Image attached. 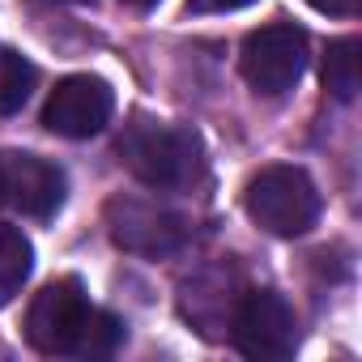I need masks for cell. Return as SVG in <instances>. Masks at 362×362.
<instances>
[{
    "mask_svg": "<svg viewBox=\"0 0 362 362\" xmlns=\"http://www.w3.org/2000/svg\"><path fill=\"white\" fill-rule=\"evenodd\" d=\"M128 5H136V9H153L158 0H128Z\"/></svg>",
    "mask_w": 362,
    "mask_h": 362,
    "instance_id": "obj_17",
    "label": "cell"
},
{
    "mask_svg": "<svg viewBox=\"0 0 362 362\" xmlns=\"http://www.w3.org/2000/svg\"><path fill=\"white\" fill-rule=\"evenodd\" d=\"M307 5L320 9V13H328V18H354L362 9V0H307Z\"/></svg>",
    "mask_w": 362,
    "mask_h": 362,
    "instance_id": "obj_14",
    "label": "cell"
},
{
    "mask_svg": "<svg viewBox=\"0 0 362 362\" xmlns=\"http://www.w3.org/2000/svg\"><path fill=\"white\" fill-rule=\"evenodd\" d=\"M362 81V43L358 39H337L324 52V90L341 103H349L358 94Z\"/></svg>",
    "mask_w": 362,
    "mask_h": 362,
    "instance_id": "obj_11",
    "label": "cell"
},
{
    "mask_svg": "<svg viewBox=\"0 0 362 362\" xmlns=\"http://www.w3.org/2000/svg\"><path fill=\"white\" fill-rule=\"evenodd\" d=\"M30 269H35V247L30 239L18 230V226H5L0 222V307H9L22 286L30 281Z\"/></svg>",
    "mask_w": 362,
    "mask_h": 362,
    "instance_id": "obj_10",
    "label": "cell"
},
{
    "mask_svg": "<svg viewBox=\"0 0 362 362\" xmlns=\"http://www.w3.org/2000/svg\"><path fill=\"white\" fill-rule=\"evenodd\" d=\"M64 170L39 153H9L5 158V201L18 205L26 218H52L64 205Z\"/></svg>",
    "mask_w": 362,
    "mask_h": 362,
    "instance_id": "obj_9",
    "label": "cell"
},
{
    "mask_svg": "<svg viewBox=\"0 0 362 362\" xmlns=\"http://www.w3.org/2000/svg\"><path fill=\"white\" fill-rule=\"evenodd\" d=\"M115 153L128 166V175L153 192H184L205 170V145L192 128L149 119V115H136L132 124H124Z\"/></svg>",
    "mask_w": 362,
    "mask_h": 362,
    "instance_id": "obj_1",
    "label": "cell"
},
{
    "mask_svg": "<svg viewBox=\"0 0 362 362\" xmlns=\"http://www.w3.org/2000/svg\"><path fill=\"white\" fill-rule=\"evenodd\" d=\"M239 69L256 94L264 98L290 94L307 69V30H298L294 22H273L252 30L239 52Z\"/></svg>",
    "mask_w": 362,
    "mask_h": 362,
    "instance_id": "obj_3",
    "label": "cell"
},
{
    "mask_svg": "<svg viewBox=\"0 0 362 362\" xmlns=\"http://www.w3.org/2000/svg\"><path fill=\"white\" fill-rule=\"evenodd\" d=\"M60 5H94V0H60Z\"/></svg>",
    "mask_w": 362,
    "mask_h": 362,
    "instance_id": "obj_18",
    "label": "cell"
},
{
    "mask_svg": "<svg viewBox=\"0 0 362 362\" xmlns=\"http://www.w3.org/2000/svg\"><path fill=\"white\" fill-rule=\"evenodd\" d=\"M230 341L243 358L286 362L298 349V315L277 290H243L230 320Z\"/></svg>",
    "mask_w": 362,
    "mask_h": 362,
    "instance_id": "obj_4",
    "label": "cell"
},
{
    "mask_svg": "<svg viewBox=\"0 0 362 362\" xmlns=\"http://www.w3.org/2000/svg\"><path fill=\"white\" fill-rule=\"evenodd\" d=\"M243 5H252V0H188V13H230Z\"/></svg>",
    "mask_w": 362,
    "mask_h": 362,
    "instance_id": "obj_15",
    "label": "cell"
},
{
    "mask_svg": "<svg viewBox=\"0 0 362 362\" xmlns=\"http://www.w3.org/2000/svg\"><path fill=\"white\" fill-rule=\"evenodd\" d=\"M243 205L252 222L277 239H298L320 222V192L303 166H264L260 175L247 179Z\"/></svg>",
    "mask_w": 362,
    "mask_h": 362,
    "instance_id": "obj_2",
    "label": "cell"
},
{
    "mask_svg": "<svg viewBox=\"0 0 362 362\" xmlns=\"http://www.w3.org/2000/svg\"><path fill=\"white\" fill-rule=\"evenodd\" d=\"M35 64L26 56H18L13 47H0V115H13L26 107L30 90H35Z\"/></svg>",
    "mask_w": 362,
    "mask_h": 362,
    "instance_id": "obj_12",
    "label": "cell"
},
{
    "mask_svg": "<svg viewBox=\"0 0 362 362\" xmlns=\"http://www.w3.org/2000/svg\"><path fill=\"white\" fill-rule=\"evenodd\" d=\"M239 298H243L239 273L226 269V264H214V269H201L192 281H184V290H179V311H184V320H192L205 337H226Z\"/></svg>",
    "mask_w": 362,
    "mask_h": 362,
    "instance_id": "obj_8",
    "label": "cell"
},
{
    "mask_svg": "<svg viewBox=\"0 0 362 362\" xmlns=\"http://www.w3.org/2000/svg\"><path fill=\"white\" fill-rule=\"evenodd\" d=\"M0 205H5V158H0Z\"/></svg>",
    "mask_w": 362,
    "mask_h": 362,
    "instance_id": "obj_16",
    "label": "cell"
},
{
    "mask_svg": "<svg viewBox=\"0 0 362 362\" xmlns=\"http://www.w3.org/2000/svg\"><path fill=\"white\" fill-rule=\"evenodd\" d=\"M107 230H111L115 247H124L132 256H149V260L175 256L188 243L184 218L153 205V201H141V197H111L107 201Z\"/></svg>",
    "mask_w": 362,
    "mask_h": 362,
    "instance_id": "obj_6",
    "label": "cell"
},
{
    "mask_svg": "<svg viewBox=\"0 0 362 362\" xmlns=\"http://www.w3.org/2000/svg\"><path fill=\"white\" fill-rule=\"evenodd\" d=\"M111 111H115V94L103 77H90V73H77V77H64L47 107H43V128L56 132V136H69V141H86V136H98L107 124H111Z\"/></svg>",
    "mask_w": 362,
    "mask_h": 362,
    "instance_id": "obj_7",
    "label": "cell"
},
{
    "mask_svg": "<svg viewBox=\"0 0 362 362\" xmlns=\"http://www.w3.org/2000/svg\"><path fill=\"white\" fill-rule=\"evenodd\" d=\"M94 307L81 290L77 277H60L52 286H43L26 311V337L39 354H69L77 358L86 324H90Z\"/></svg>",
    "mask_w": 362,
    "mask_h": 362,
    "instance_id": "obj_5",
    "label": "cell"
},
{
    "mask_svg": "<svg viewBox=\"0 0 362 362\" xmlns=\"http://www.w3.org/2000/svg\"><path fill=\"white\" fill-rule=\"evenodd\" d=\"M119 345H124V320H119V315H111V311H98V307H94V315H90V324H86V337H81L77 358H111Z\"/></svg>",
    "mask_w": 362,
    "mask_h": 362,
    "instance_id": "obj_13",
    "label": "cell"
}]
</instances>
